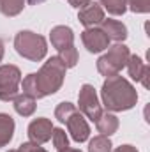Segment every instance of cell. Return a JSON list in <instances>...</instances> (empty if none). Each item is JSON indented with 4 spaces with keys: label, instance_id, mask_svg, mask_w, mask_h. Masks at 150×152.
<instances>
[{
    "label": "cell",
    "instance_id": "22",
    "mask_svg": "<svg viewBox=\"0 0 150 152\" xmlns=\"http://www.w3.org/2000/svg\"><path fill=\"white\" fill-rule=\"evenodd\" d=\"M51 140H53V145H55V149H57V151H62V149L69 147V138H67L66 131H64V129H60V127H57V129L53 127Z\"/></svg>",
    "mask_w": 150,
    "mask_h": 152
},
{
    "label": "cell",
    "instance_id": "27",
    "mask_svg": "<svg viewBox=\"0 0 150 152\" xmlns=\"http://www.w3.org/2000/svg\"><path fill=\"white\" fill-rule=\"evenodd\" d=\"M4 53H5V46H4V41L0 39V62H2V58H4Z\"/></svg>",
    "mask_w": 150,
    "mask_h": 152
},
{
    "label": "cell",
    "instance_id": "7",
    "mask_svg": "<svg viewBox=\"0 0 150 152\" xmlns=\"http://www.w3.org/2000/svg\"><path fill=\"white\" fill-rule=\"evenodd\" d=\"M81 42H83V46H85L90 53H101V51L108 50V46H110L108 36H106L99 27L85 28V30L81 32Z\"/></svg>",
    "mask_w": 150,
    "mask_h": 152
},
{
    "label": "cell",
    "instance_id": "29",
    "mask_svg": "<svg viewBox=\"0 0 150 152\" xmlns=\"http://www.w3.org/2000/svg\"><path fill=\"white\" fill-rule=\"evenodd\" d=\"M30 5H39V4H42V2H46V0H27Z\"/></svg>",
    "mask_w": 150,
    "mask_h": 152
},
{
    "label": "cell",
    "instance_id": "18",
    "mask_svg": "<svg viewBox=\"0 0 150 152\" xmlns=\"http://www.w3.org/2000/svg\"><path fill=\"white\" fill-rule=\"evenodd\" d=\"M113 151V143L110 140V136H94L88 142V152H111Z\"/></svg>",
    "mask_w": 150,
    "mask_h": 152
},
{
    "label": "cell",
    "instance_id": "5",
    "mask_svg": "<svg viewBox=\"0 0 150 152\" xmlns=\"http://www.w3.org/2000/svg\"><path fill=\"white\" fill-rule=\"evenodd\" d=\"M21 71L12 64L0 66V101H14L20 94Z\"/></svg>",
    "mask_w": 150,
    "mask_h": 152
},
{
    "label": "cell",
    "instance_id": "3",
    "mask_svg": "<svg viewBox=\"0 0 150 152\" xmlns=\"http://www.w3.org/2000/svg\"><path fill=\"white\" fill-rule=\"evenodd\" d=\"M14 48L18 55H21L27 60L39 62L48 53V42L42 36H39L32 30H20L14 36Z\"/></svg>",
    "mask_w": 150,
    "mask_h": 152
},
{
    "label": "cell",
    "instance_id": "16",
    "mask_svg": "<svg viewBox=\"0 0 150 152\" xmlns=\"http://www.w3.org/2000/svg\"><path fill=\"white\" fill-rule=\"evenodd\" d=\"M14 104V110H16V113L21 115V117H30V115L36 112V99L34 97H30V96H27V94H18V97L12 101Z\"/></svg>",
    "mask_w": 150,
    "mask_h": 152
},
{
    "label": "cell",
    "instance_id": "14",
    "mask_svg": "<svg viewBox=\"0 0 150 152\" xmlns=\"http://www.w3.org/2000/svg\"><path fill=\"white\" fill-rule=\"evenodd\" d=\"M95 127H97V131L103 136H111V134L117 133V129H118V118H117V115L110 113V112L101 113V117L95 122Z\"/></svg>",
    "mask_w": 150,
    "mask_h": 152
},
{
    "label": "cell",
    "instance_id": "13",
    "mask_svg": "<svg viewBox=\"0 0 150 152\" xmlns=\"http://www.w3.org/2000/svg\"><path fill=\"white\" fill-rule=\"evenodd\" d=\"M99 28L108 36L110 41H115V42H122V41H125L127 39V27L122 23V21H117V20H103L101 21V25H99Z\"/></svg>",
    "mask_w": 150,
    "mask_h": 152
},
{
    "label": "cell",
    "instance_id": "2",
    "mask_svg": "<svg viewBox=\"0 0 150 152\" xmlns=\"http://www.w3.org/2000/svg\"><path fill=\"white\" fill-rule=\"evenodd\" d=\"M66 71H67V67L64 66V62L58 57H50L42 64L39 73H36L39 99L46 97V96H51V94L60 90V87L64 83V78H66Z\"/></svg>",
    "mask_w": 150,
    "mask_h": 152
},
{
    "label": "cell",
    "instance_id": "30",
    "mask_svg": "<svg viewBox=\"0 0 150 152\" xmlns=\"http://www.w3.org/2000/svg\"><path fill=\"white\" fill-rule=\"evenodd\" d=\"M7 152H21L20 149H11V151H7Z\"/></svg>",
    "mask_w": 150,
    "mask_h": 152
},
{
    "label": "cell",
    "instance_id": "21",
    "mask_svg": "<svg viewBox=\"0 0 150 152\" xmlns=\"http://www.w3.org/2000/svg\"><path fill=\"white\" fill-rule=\"evenodd\" d=\"M57 57L64 62V66H66L67 69L74 67L76 64H78V50H76L74 46H69V48H66V50H60Z\"/></svg>",
    "mask_w": 150,
    "mask_h": 152
},
{
    "label": "cell",
    "instance_id": "24",
    "mask_svg": "<svg viewBox=\"0 0 150 152\" xmlns=\"http://www.w3.org/2000/svg\"><path fill=\"white\" fill-rule=\"evenodd\" d=\"M20 151L21 152H48V151H44L39 143H34V142H25V143H21V145H20Z\"/></svg>",
    "mask_w": 150,
    "mask_h": 152
},
{
    "label": "cell",
    "instance_id": "23",
    "mask_svg": "<svg viewBox=\"0 0 150 152\" xmlns=\"http://www.w3.org/2000/svg\"><path fill=\"white\" fill-rule=\"evenodd\" d=\"M125 5L138 14H147L150 11V0H125Z\"/></svg>",
    "mask_w": 150,
    "mask_h": 152
},
{
    "label": "cell",
    "instance_id": "1",
    "mask_svg": "<svg viewBox=\"0 0 150 152\" xmlns=\"http://www.w3.org/2000/svg\"><path fill=\"white\" fill-rule=\"evenodd\" d=\"M101 101L108 112H127L136 106L138 92L129 80L115 75L104 80L101 88Z\"/></svg>",
    "mask_w": 150,
    "mask_h": 152
},
{
    "label": "cell",
    "instance_id": "11",
    "mask_svg": "<svg viewBox=\"0 0 150 152\" xmlns=\"http://www.w3.org/2000/svg\"><path fill=\"white\" fill-rule=\"evenodd\" d=\"M50 41L57 51L66 50L69 46H74V32L67 25H57L50 32Z\"/></svg>",
    "mask_w": 150,
    "mask_h": 152
},
{
    "label": "cell",
    "instance_id": "20",
    "mask_svg": "<svg viewBox=\"0 0 150 152\" xmlns=\"http://www.w3.org/2000/svg\"><path fill=\"white\" fill-rule=\"evenodd\" d=\"M99 5L103 9H106L110 14L113 16H122L125 11H127V5H125V0H99Z\"/></svg>",
    "mask_w": 150,
    "mask_h": 152
},
{
    "label": "cell",
    "instance_id": "25",
    "mask_svg": "<svg viewBox=\"0 0 150 152\" xmlns=\"http://www.w3.org/2000/svg\"><path fill=\"white\" fill-rule=\"evenodd\" d=\"M113 152H138V149L133 147V145H120V147H117Z\"/></svg>",
    "mask_w": 150,
    "mask_h": 152
},
{
    "label": "cell",
    "instance_id": "12",
    "mask_svg": "<svg viewBox=\"0 0 150 152\" xmlns=\"http://www.w3.org/2000/svg\"><path fill=\"white\" fill-rule=\"evenodd\" d=\"M127 71H129V76L134 81H140L145 88L149 87L150 69L147 66V62H143V58H140L138 55H131L129 60H127Z\"/></svg>",
    "mask_w": 150,
    "mask_h": 152
},
{
    "label": "cell",
    "instance_id": "6",
    "mask_svg": "<svg viewBox=\"0 0 150 152\" xmlns=\"http://www.w3.org/2000/svg\"><path fill=\"white\" fill-rule=\"evenodd\" d=\"M78 104H79V113L90 118L92 122H97V118L103 113V106L97 97V92H95L94 85H90V83L81 85L79 94H78Z\"/></svg>",
    "mask_w": 150,
    "mask_h": 152
},
{
    "label": "cell",
    "instance_id": "10",
    "mask_svg": "<svg viewBox=\"0 0 150 152\" xmlns=\"http://www.w3.org/2000/svg\"><path fill=\"white\" fill-rule=\"evenodd\" d=\"M66 124H67V131H69V134H71V138L74 142L83 143V142L88 140V136H90V126H88V122L85 120V117L79 112L71 115Z\"/></svg>",
    "mask_w": 150,
    "mask_h": 152
},
{
    "label": "cell",
    "instance_id": "8",
    "mask_svg": "<svg viewBox=\"0 0 150 152\" xmlns=\"http://www.w3.org/2000/svg\"><path fill=\"white\" fill-rule=\"evenodd\" d=\"M51 134H53V124L50 118H44V117H39L34 118L30 124H28V138L30 142L34 143H46L51 140Z\"/></svg>",
    "mask_w": 150,
    "mask_h": 152
},
{
    "label": "cell",
    "instance_id": "19",
    "mask_svg": "<svg viewBox=\"0 0 150 152\" xmlns=\"http://www.w3.org/2000/svg\"><path fill=\"white\" fill-rule=\"evenodd\" d=\"M76 112H78V108H76L73 103L64 101V103H58V104H57V108H55V118H57L58 122L66 124L67 118H69L73 113H76Z\"/></svg>",
    "mask_w": 150,
    "mask_h": 152
},
{
    "label": "cell",
    "instance_id": "4",
    "mask_svg": "<svg viewBox=\"0 0 150 152\" xmlns=\"http://www.w3.org/2000/svg\"><path fill=\"white\" fill-rule=\"evenodd\" d=\"M129 57H131L129 48L124 42H115L113 46H108V51L103 57H99V60H97V71L103 76H106V78L118 75L127 66Z\"/></svg>",
    "mask_w": 150,
    "mask_h": 152
},
{
    "label": "cell",
    "instance_id": "17",
    "mask_svg": "<svg viewBox=\"0 0 150 152\" xmlns=\"http://www.w3.org/2000/svg\"><path fill=\"white\" fill-rule=\"evenodd\" d=\"M25 2L27 0H0V12L4 16H9V18L18 16L23 11Z\"/></svg>",
    "mask_w": 150,
    "mask_h": 152
},
{
    "label": "cell",
    "instance_id": "28",
    "mask_svg": "<svg viewBox=\"0 0 150 152\" xmlns=\"http://www.w3.org/2000/svg\"><path fill=\"white\" fill-rule=\"evenodd\" d=\"M58 152H81L79 149H71V147H66V149H62V151H58Z\"/></svg>",
    "mask_w": 150,
    "mask_h": 152
},
{
    "label": "cell",
    "instance_id": "9",
    "mask_svg": "<svg viewBox=\"0 0 150 152\" xmlns=\"http://www.w3.org/2000/svg\"><path fill=\"white\" fill-rule=\"evenodd\" d=\"M78 20L85 28H92L101 25V21L104 20V9L97 4V2H88L87 5H83L78 12Z\"/></svg>",
    "mask_w": 150,
    "mask_h": 152
},
{
    "label": "cell",
    "instance_id": "15",
    "mask_svg": "<svg viewBox=\"0 0 150 152\" xmlns=\"http://www.w3.org/2000/svg\"><path fill=\"white\" fill-rule=\"evenodd\" d=\"M14 118L9 113H0V147H5L11 143L14 136Z\"/></svg>",
    "mask_w": 150,
    "mask_h": 152
},
{
    "label": "cell",
    "instance_id": "26",
    "mask_svg": "<svg viewBox=\"0 0 150 152\" xmlns=\"http://www.w3.org/2000/svg\"><path fill=\"white\" fill-rule=\"evenodd\" d=\"M73 7H76V9H81L83 5H87L88 2H92V0H67Z\"/></svg>",
    "mask_w": 150,
    "mask_h": 152
}]
</instances>
